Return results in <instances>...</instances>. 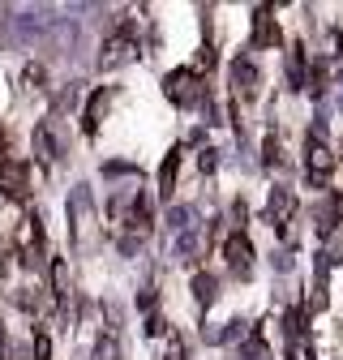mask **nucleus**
I'll return each instance as SVG.
<instances>
[{
    "instance_id": "obj_1",
    "label": "nucleus",
    "mask_w": 343,
    "mask_h": 360,
    "mask_svg": "<svg viewBox=\"0 0 343 360\" xmlns=\"http://www.w3.org/2000/svg\"><path fill=\"white\" fill-rule=\"evenodd\" d=\"M163 90H167V99L176 103V108L202 103V77H198V69H172L163 77Z\"/></svg>"
},
{
    "instance_id": "obj_2",
    "label": "nucleus",
    "mask_w": 343,
    "mask_h": 360,
    "mask_svg": "<svg viewBox=\"0 0 343 360\" xmlns=\"http://www.w3.org/2000/svg\"><path fill=\"white\" fill-rule=\"evenodd\" d=\"M138 52V34H134V22H120L116 26V34L103 43V52H99V69H116V65H124L129 56Z\"/></svg>"
},
{
    "instance_id": "obj_3",
    "label": "nucleus",
    "mask_w": 343,
    "mask_h": 360,
    "mask_svg": "<svg viewBox=\"0 0 343 360\" xmlns=\"http://www.w3.org/2000/svg\"><path fill=\"white\" fill-rule=\"evenodd\" d=\"M335 172V155L322 138H305V176H309V185H326Z\"/></svg>"
},
{
    "instance_id": "obj_4",
    "label": "nucleus",
    "mask_w": 343,
    "mask_h": 360,
    "mask_svg": "<svg viewBox=\"0 0 343 360\" xmlns=\"http://www.w3.org/2000/svg\"><path fill=\"white\" fill-rule=\"evenodd\" d=\"M26 176H30V163L0 159V189H5L9 198H26Z\"/></svg>"
},
{
    "instance_id": "obj_5",
    "label": "nucleus",
    "mask_w": 343,
    "mask_h": 360,
    "mask_svg": "<svg viewBox=\"0 0 343 360\" xmlns=\"http://www.w3.org/2000/svg\"><path fill=\"white\" fill-rule=\"evenodd\" d=\"M292 214H296V198H292L287 189H275V193H271V206H266V219H271V228H275V232H287Z\"/></svg>"
},
{
    "instance_id": "obj_6",
    "label": "nucleus",
    "mask_w": 343,
    "mask_h": 360,
    "mask_svg": "<svg viewBox=\"0 0 343 360\" xmlns=\"http://www.w3.org/2000/svg\"><path fill=\"white\" fill-rule=\"evenodd\" d=\"M224 257H228V266L236 270V275H249V266H253V245H249L240 232H232L228 245H224Z\"/></svg>"
},
{
    "instance_id": "obj_7",
    "label": "nucleus",
    "mask_w": 343,
    "mask_h": 360,
    "mask_svg": "<svg viewBox=\"0 0 343 360\" xmlns=\"http://www.w3.org/2000/svg\"><path fill=\"white\" fill-rule=\"evenodd\" d=\"M279 43V22L271 18V9H257L253 18V48H275Z\"/></svg>"
},
{
    "instance_id": "obj_8",
    "label": "nucleus",
    "mask_w": 343,
    "mask_h": 360,
    "mask_svg": "<svg viewBox=\"0 0 343 360\" xmlns=\"http://www.w3.org/2000/svg\"><path fill=\"white\" fill-rule=\"evenodd\" d=\"M232 82H236L240 95H257V82H262V77H257L253 60H236V65H232Z\"/></svg>"
},
{
    "instance_id": "obj_9",
    "label": "nucleus",
    "mask_w": 343,
    "mask_h": 360,
    "mask_svg": "<svg viewBox=\"0 0 343 360\" xmlns=\"http://www.w3.org/2000/svg\"><path fill=\"white\" fill-rule=\"evenodd\" d=\"M108 99H112L108 90H95V95H91V103H86V120H82L86 133H95V129H99V116L108 112Z\"/></svg>"
},
{
    "instance_id": "obj_10",
    "label": "nucleus",
    "mask_w": 343,
    "mask_h": 360,
    "mask_svg": "<svg viewBox=\"0 0 343 360\" xmlns=\"http://www.w3.org/2000/svg\"><path fill=\"white\" fill-rule=\"evenodd\" d=\"M34 155H39L43 163H52V159H56V138H52V124H39V129H34Z\"/></svg>"
},
{
    "instance_id": "obj_11",
    "label": "nucleus",
    "mask_w": 343,
    "mask_h": 360,
    "mask_svg": "<svg viewBox=\"0 0 343 360\" xmlns=\"http://www.w3.org/2000/svg\"><path fill=\"white\" fill-rule=\"evenodd\" d=\"M193 296H198L202 304H210V300H214V279H210V275H198V279H193Z\"/></svg>"
},
{
    "instance_id": "obj_12",
    "label": "nucleus",
    "mask_w": 343,
    "mask_h": 360,
    "mask_svg": "<svg viewBox=\"0 0 343 360\" xmlns=\"http://www.w3.org/2000/svg\"><path fill=\"white\" fill-rule=\"evenodd\" d=\"M172 180H176V155H167V163H163V172H159L163 193H172Z\"/></svg>"
},
{
    "instance_id": "obj_13",
    "label": "nucleus",
    "mask_w": 343,
    "mask_h": 360,
    "mask_svg": "<svg viewBox=\"0 0 343 360\" xmlns=\"http://www.w3.org/2000/svg\"><path fill=\"white\" fill-rule=\"evenodd\" d=\"M48 352H52V343H48V335H39V339H34V356H39V360H48Z\"/></svg>"
},
{
    "instance_id": "obj_14",
    "label": "nucleus",
    "mask_w": 343,
    "mask_h": 360,
    "mask_svg": "<svg viewBox=\"0 0 343 360\" xmlns=\"http://www.w3.org/2000/svg\"><path fill=\"white\" fill-rule=\"evenodd\" d=\"M5 146H9V138H5V129H0V159H5Z\"/></svg>"
}]
</instances>
